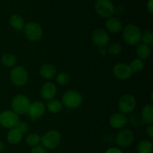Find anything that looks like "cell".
Here are the masks:
<instances>
[{
    "instance_id": "6da1fadb",
    "label": "cell",
    "mask_w": 153,
    "mask_h": 153,
    "mask_svg": "<svg viewBox=\"0 0 153 153\" xmlns=\"http://www.w3.org/2000/svg\"><path fill=\"white\" fill-rule=\"evenodd\" d=\"M142 31L134 24H128L126 25L123 31V37L127 44L130 46L137 45L141 41Z\"/></svg>"
},
{
    "instance_id": "7a4b0ae2",
    "label": "cell",
    "mask_w": 153,
    "mask_h": 153,
    "mask_svg": "<svg viewBox=\"0 0 153 153\" xmlns=\"http://www.w3.org/2000/svg\"><path fill=\"white\" fill-rule=\"evenodd\" d=\"M25 37L31 42L39 41L43 37V28L37 22H29L23 28Z\"/></svg>"
},
{
    "instance_id": "3957f363",
    "label": "cell",
    "mask_w": 153,
    "mask_h": 153,
    "mask_svg": "<svg viewBox=\"0 0 153 153\" xmlns=\"http://www.w3.org/2000/svg\"><path fill=\"white\" fill-rule=\"evenodd\" d=\"M82 94L76 91H69L66 92L61 98V103L63 105L70 109L78 108L82 105Z\"/></svg>"
},
{
    "instance_id": "277c9868",
    "label": "cell",
    "mask_w": 153,
    "mask_h": 153,
    "mask_svg": "<svg viewBox=\"0 0 153 153\" xmlns=\"http://www.w3.org/2000/svg\"><path fill=\"white\" fill-rule=\"evenodd\" d=\"M30 105L31 102L29 99L24 94L16 95L11 101V108L13 111L18 115L25 114L28 113Z\"/></svg>"
},
{
    "instance_id": "5b68a950",
    "label": "cell",
    "mask_w": 153,
    "mask_h": 153,
    "mask_svg": "<svg viewBox=\"0 0 153 153\" xmlns=\"http://www.w3.org/2000/svg\"><path fill=\"white\" fill-rule=\"evenodd\" d=\"M61 140V134L56 130L47 131L40 137V143L45 149H54L59 146Z\"/></svg>"
},
{
    "instance_id": "8992f818",
    "label": "cell",
    "mask_w": 153,
    "mask_h": 153,
    "mask_svg": "<svg viewBox=\"0 0 153 153\" xmlns=\"http://www.w3.org/2000/svg\"><path fill=\"white\" fill-rule=\"evenodd\" d=\"M10 79L16 86H24L28 81V72L21 66H15L10 73Z\"/></svg>"
},
{
    "instance_id": "52a82bcc",
    "label": "cell",
    "mask_w": 153,
    "mask_h": 153,
    "mask_svg": "<svg viewBox=\"0 0 153 153\" xmlns=\"http://www.w3.org/2000/svg\"><path fill=\"white\" fill-rule=\"evenodd\" d=\"M19 115L13 111H4L0 114V125L5 128H13L17 127L19 123Z\"/></svg>"
},
{
    "instance_id": "ba28073f",
    "label": "cell",
    "mask_w": 153,
    "mask_h": 153,
    "mask_svg": "<svg viewBox=\"0 0 153 153\" xmlns=\"http://www.w3.org/2000/svg\"><path fill=\"white\" fill-rule=\"evenodd\" d=\"M95 9L100 16L104 18L111 17L114 13V6L111 0H97Z\"/></svg>"
},
{
    "instance_id": "9c48e42d",
    "label": "cell",
    "mask_w": 153,
    "mask_h": 153,
    "mask_svg": "<svg viewBox=\"0 0 153 153\" xmlns=\"http://www.w3.org/2000/svg\"><path fill=\"white\" fill-rule=\"evenodd\" d=\"M120 113L128 114L131 113L136 107V100L131 94H125L123 96L118 102Z\"/></svg>"
},
{
    "instance_id": "30bf717a",
    "label": "cell",
    "mask_w": 153,
    "mask_h": 153,
    "mask_svg": "<svg viewBox=\"0 0 153 153\" xmlns=\"http://www.w3.org/2000/svg\"><path fill=\"white\" fill-rule=\"evenodd\" d=\"M134 141V133L129 129H123L117 133L115 138L117 144L121 147H127Z\"/></svg>"
},
{
    "instance_id": "8fae6325",
    "label": "cell",
    "mask_w": 153,
    "mask_h": 153,
    "mask_svg": "<svg viewBox=\"0 0 153 153\" xmlns=\"http://www.w3.org/2000/svg\"><path fill=\"white\" fill-rule=\"evenodd\" d=\"M91 38L93 42L99 47L105 46L110 40L108 32L102 28H97L94 30L92 33Z\"/></svg>"
},
{
    "instance_id": "7c38bea8",
    "label": "cell",
    "mask_w": 153,
    "mask_h": 153,
    "mask_svg": "<svg viewBox=\"0 0 153 153\" xmlns=\"http://www.w3.org/2000/svg\"><path fill=\"white\" fill-rule=\"evenodd\" d=\"M46 113V105L40 101L31 103L28 111V114L32 120H37L42 117Z\"/></svg>"
},
{
    "instance_id": "4fadbf2b",
    "label": "cell",
    "mask_w": 153,
    "mask_h": 153,
    "mask_svg": "<svg viewBox=\"0 0 153 153\" xmlns=\"http://www.w3.org/2000/svg\"><path fill=\"white\" fill-rule=\"evenodd\" d=\"M114 75L116 78L120 80H126L131 76V69L128 64L125 63H118L114 67Z\"/></svg>"
},
{
    "instance_id": "5bb4252c",
    "label": "cell",
    "mask_w": 153,
    "mask_h": 153,
    "mask_svg": "<svg viewBox=\"0 0 153 153\" xmlns=\"http://www.w3.org/2000/svg\"><path fill=\"white\" fill-rule=\"evenodd\" d=\"M57 94V88L52 82L45 83L40 89V95L44 100L50 101L53 100Z\"/></svg>"
},
{
    "instance_id": "9a60e30c",
    "label": "cell",
    "mask_w": 153,
    "mask_h": 153,
    "mask_svg": "<svg viewBox=\"0 0 153 153\" xmlns=\"http://www.w3.org/2000/svg\"><path fill=\"white\" fill-rule=\"evenodd\" d=\"M128 123L126 114L123 113H115L110 117L109 123L112 128H120L125 126Z\"/></svg>"
},
{
    "instance_id": "2e32d148",
    "label": "cell",
    "mask_w": 153,
    "mask_h": 153,
    "mask_svg": "<svg viewBox=\"0 0 153 153\" xmlns=\"http://www.w3.org/2000/svg\"><path fill=\"white\" fill-rule=\"evenodd\" d=\"M107 29L111 33H118L122 30L123 25L121 21L117 17H109L105 22Z\"/></svg>"
},
{
    "instance_id": "e0dca14e",
    "label": "cell",
    "mask_w": 153,
    "mask_h": 153,
    "mask_svg": "<svg viewBox=\"0 0 153 153\" xmlns=\"http://www.w3.org/2000/svg\"><path fill=\"white\" fill-rule=\"evenodd\" d=\"M57 70L55 66L51 64H45L40 70V74L43 79H52L56 75Z\"/></svg>"
},
{
    "instance_id": "ac0fdd59",
    "label": "cell",
    "mask_w": 153,
    "mask_h": 153,
    "mask_svg": "<svg viewBox=\"0 0 153 153\" xmlns=\"http://www.w3.org/2000/svg\"><path fill=\"white\" fill-rule=\"evenodd\" d=\"M141 119L143 123L151 125L153 123V107L152 105H146L141 111Z\"/></svg>"
},
{
    "instance_id": "d6986e66",
    "label": "cell",
    "mask_w": 153,
    "mask_h": 153,
    "mask_svg": "<svg viewBox=\"0 0 153 153\" xmlns=\"http://www.w3.org/2000/svg\"><path fill=\"white\" fill-rule=\"evenodd\" d=\"M22 138V134L19 131L17 128H10V131H8L7 135V141L10 144H17L21 141Z\"/></svg>"
},
{
    "instance_id": "ffe728a7",
    "label": "cell",
    "mask_w": 153,
    "mask_h": 153,
    "mask_svg": "<svg viewBox=\"0 0 153 153\" xmlns=\"http://www.w3.org/2000/svg\"><path fill=\"white\" fill-rule=\"evenodd\" d=\"M9 23L10 26L16 30L23 29L25 26V20L22 16L19 14H13L9 19Z\"/></svg>"
},
{
    "instance_id": "44dd1931",
    "label": "cell",
    "mask_w": 153,
    "mask_h": 153,
    "mask_svg": "<svg viewBox=\"0 0 153 153\" xmlns=\"http://www.w3.org/2000/svg\"><path fill=\"white\" fill-rule=\"evenodd\" d=\"M136 52H137V55L139 59L142 60V61L147 59L151 55V49L149 46L143 43H140L137 46Z\"/></svg>"
},
{
    "instance_id": "7402d4cb",
    "label": "cell",
    "mask_w": 153,
    "mask_h": 153,
    "mask_svg": "<svg viewBox=\"0 0 153 153\" xmlns=\"http://www.w3.org/2000/svg\"><path fill=\"white\" fill-rule=\"evenodd\" d=\"M1 61L4 67H14L17 63V58L13 54L5 53L1 56Z\"/></svg>"
},
{
    "instance_id": "603a6c76",
    "label": "cell",
    "mask_w": 153,
    "mask_h": 153,
    "mask_svg": "<svg viewBox=\"0 0 153 153\" xmlns=\"http://www.w3.org/2000/svg\"><path fill=\"white\" fill-rule=\"evenodd\" d=\"M137 152L138 153H152V142L148 140H140L137 144Z\"/></svg>"
},
{
    "instance_id": "cb8c5ba5",
    "label": "cell",
    "mask_w": 153,
    "mask_h": 153,
    "mask_svg": "<svg viewBox=\"0 0 153 153\" xmlns=\"http://www.w3.org/2000/svg\"><path fill=\"white\" fill-rule=\"evenodd\" d=\"M47 109L52 114H58L62 110L63 105L61 101L58 100H52L48 102Z\"/></svg>"
},
{
    "instance_id": "d4e9b609",
    "label": "cell",
    "mask_w": 153,
    "mask_h": 153,
    "mask_svg": "<svg viewBox=\"0 0 153 153\" xmlns=\"http://www.w3.org/2000/svg\"><path fill=\"white\" fill-rule=\"evenodd\" d=\"M128 66H129L130 69H131V73H138L141 72L143 70V68H144V63H143L142 60L137 58V59L133 60Z\"/></svg>"
},
{
    "instance_id": "484cf974",
    "label": "cell",
    "mask_w": 153,
    "mask_h": 153,
    "mask_svg": "<svg viewBox=\"0 0 153 153\" xmlns=\"http://www.w3.org/2000/svg\"><path fill=\"white\" fill-rule=\"evenodd\" d=\"M25 142L28 146L34 147L40 143V137L37 133H30L25 137Z\"/></svg>"
},
{
    "instance_id": "4316f807",
    "label": "cell",
    "mask_w": 153,
    "mask_h": 153,
    "mask_svg": "<svg viewBox=\"0 0 153 153\" xmlns=\"http://www.w3.org/2000/svg\"><path fill=\"white\" fill-rule=\"evenodd\" d=\"M70 75L65 72L59 73L56 76V82L60 85H66L70 82Z\"/></svg>"
},
{
    "instance_id": "83f0119b",
    "label": "cell",
    "mask_w": 153,
    "mask_h": 153,
    "mask_svg": "<svg viewBox=\"0 0 153 153\" xmlns=\"http://www.w3.org/2000/svg\"><path fill=\"white\" fill-rule=\"evenodd\" d=\"M107 52L110 55H118L122 52V46L119 43H113L108 46L107 49Z\"/></svg>"
},
{
    "instance_id": "f1b7e54d",
    "label": "cell",
    "mask_w": 153,
    "mask_h": 153,
    "mask_svg": "<svg viewBox=\"0 0 153 153\" xmlns=\"http://www.w3.org/2000/svg\"><path fill=\"white\" fill-rule=\"evenodd\" d=\"M141 40L143 43L147 45H151L153 43V33L149 30H145L142 31Z\"/></svg>"
},
{
    "instance_id": "f546056e",
    "label": "cell",
    "mask_w": 153,
    "mask_h": 153,
    "mask_svg": "<svg viewBox=\"0 0 153 153\" xmlns=\"http://www.w3.org/2000/svg\"><path fill=\"white\" fill-rule=\"evenodd\" d=\"M130 121H131V124L134 126H139L144 124L142 120L141 117H138L137 115H131V117H130Z\"/></svg>"
},
{
    "instance_id": "4dcf8cb0",
    "label": "cell",
    "mask_w": 153,
    "mask_h": 153,
    "mask_svg": "<svg viewBox=\"0 0 153 153\" xmlns=\"http://www.w3.org/2000/svg\"><path fill=\"white\" fill-rule=\"evenodd\" d=\"M16 128L19 130V131H20L22 134H25V133H26L27 131H28V129H29L28 124L27 123L24 122V121H22V122L20 121V122H19V123L18 124V126Z\"/></svg>"
},
{
    "instance_id": "1f68e13d",
    "label": "cell",
    "mask_w": 153,
    "mask_h": 153,
    "mask_svg": "<svg viewBox=\"0 0 153 153\" xmlns=\"http://www.w3.org/2000/svg\"><path fill=\"white\" fill-rule=\"evenodd\" d=\"M31 153H46V149H45L43 146L37 145V146H34V147L31 149Z\"/></svg>"
},
{
    "instance_id": "d6a6232c",
    "label": "cell",
    "mask_w": 153,
    "mask_h": 153,
    "mask_svg": "<svg viewBox=\"0 0 153 153\" xmlns=\"http://www.w3.org/2000/svg\"><path fill=\"white\" fill-rule=\"evenodd\" d=\"M146 134L150 138L153 137V127L152 125H149V126L146 127Z\"/></svg>"
},
{
    "instance_id": "836d02e7",
    "label": "cell",
    "mask_w": 153,
    "mask_h": 153,
    "mask_svg": "<svg viewBox=\"0 0 153 153\" xmlns=\"http://www.w3.org/2000/svg\"><path fill=\"white\" fill-rule=\"evenodd\" d=\"M105 153H123V152L120 149H117V148L113 147L108 149V150L105 152Z\"/></svg>"
},
{
    "instance_id": "e575fe53",
    "label": "cell",
    "mask_w": 153,
    "mask_h": 153,
    "mask_svg": "<svg viewBox=\"0 0 153 153\" xmlns=\"http://www.w3.org/2000/svg\"><path fill=\"white\" fill-rule=\"evenodd\" d=\"M147 10L150 13H153V0H149L147 3Z\"/></svg>"
},
{
    "instance_id": "d590c367",
    "label": "cell",
    "mask_w": 153,
    "mask_h": 153,
    "mask_svg": "<svg viewBox=\"0 0 153 153\" xmlns=\"http://www.w3.org/2000/svg\"><path fill=\"white\" fill-rule=\"evenodd\" d=\"M99 52L102 55H105L107 54V49L105 48V46H103V47H100L99 49Z\"/></svg>"
},
{
    "instance_id": "8d00e7d4",
    "label": "cell",
    "mask_w": 153,
    "mask_h": 153,
    "mask_svg": "<svg viewBox=\"0 0 153 153\" xmlns=\"http://www.w3.org/2000/svg\"><path fill=\"white\" fill-rule=\"evenodd\" d=\"M4 149V144L1 141H0V153H1Z\"/></svg>"
}]
</instances>
